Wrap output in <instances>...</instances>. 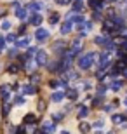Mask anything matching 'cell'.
I'll return each mask as SVG.
<instances>
[{
    "label": "cell",
    "mask_w": 127,
    "mask_h": 134,
    "mask_svg": "<svg viewBox=\"0 0 127 134\" xmlns=\"http://www.w3.org/2000/svg\"><path fill=\"white\" fill-rule=\"evenodd\" d=\"M94 59H96V54L94 52H87V54H82L78 58V68L80 70H89L94 65Z\"/></svg>",
    "instance_id": "1"
},
{
    "label": "cell",
    "mask_w": 127,
    "mask_h": 134,
    "mask_svg": "<svg viewBox=\"0 0 127 134\" xmlns=\"http://www.w3.org/2000/svg\"><path fill=\"white\" fill-rule=\"evenodd\" d=\"M80 51H82V40H80V38H75L73 44H71V51H70V54L75 58V56H77Z\"/></svg>",
    "instance_id": "2"
},
{
    "label": "cell",
    "mask_w": 127,
    "mask_h": 134,
    "mask_svg": "<svg viewBox=\"0 0 127 134\" xmlns=\"http://www.w3.org/2000/svg\"><path fill=\"white\" fill-rule=\"evenodd\" d=\"M35 38L38 40V42H45V40L49 38V31L44 30V28H38V30L35 31Z\"/></svg>",
    "instance_id": "3"
},
{
    "label": "cell",
    "mask_w": 127,
    "mask_h": 134,
    "mask_svg": "<svg viewBox=\"0 0 127 134\" xmlns=\"http://www.w3.org/2000/svg\"><path fill=\"white\" fill-rule=\"evenodd\" d=\"M35 58H37V65L38 66H44L45 63H47V54H45V51H37Z\"/></svg>",
    "instance_id": "4"
},
{
    "label": "cell",
    "mask_w": 127,
    "mask_h": 134,
    "mask_svg": "<svg viewBox=\"0 0 127 134\" xmlns=\"http://www.w3.org/2000/svg\"><path fill=\"white\" fill-rule=\"evenodd\" d=\"M28 9L31 10V12H40V10L45 9V4L44 2H31V4L28 5Z\"/></svg>",
    "instance_id": "5"
},
{
    "label": "cell",
    "mask_w": 127,
    "mask_h": 134,
    "mask_svg": "<svg viewBox=\"0 0 127 134\" xmlns=\"http://www.w3.org/2000/svg\"><path fill=\"white\" fill-rule=\"evenodd\" d=\"M89 5H91V9H94L96 12H99V10L104 7V2H103V0H89Z\"/></svg>",
    "instance_id": "6"
},
{
    "label": "cell",
    "mask_w": 127,
    "mask_h": 134,
    "mask_svg": "<svg viewBox=\"0 0 127 134\" xmlns=\"http://www.w3.org/2000/svg\"><path fill=\"white\" fill-rule=\"evenodd\" d=\"M9 91H10V87H9V85H4V87L0 89V94H2V101H5V103H7V99L10 98Z\"/></svg>",
    "instance_id": "7"
},
{
    "label": "cell",
    "mask_w": 127,
    "mask_h": 134,
    "mask_svg": "<svg viewBox=\"0 0 127 134\" xmlns=\"http://www.w3.org/2000/svg\"><path fill=\"white\" fill-rule=\"evenodd\" d=\"M16 45L21 47V49H28L30 47V38L28 37H23V38H19V42H16Z\"/></svg>",
    "instance_id": "8"
},
{
    "label": "cell",
    "mask_w": 127,
    "mask_h": 134,
    "mask_svg": "<svg viewBox=\"0 0 127 134\" xmlns=\"http://www.w3.org/2000/svg\"><path fill=\"white\" fill-rule=\"evenodd\" d=\"M42 19H44V18H42L40 14H33L31 18H30V23H31L33 26H40V23H42Z\"/></svg>",
    "instance_id": "9"
},
{
    "label": "cell",
    "mask_w": 127,
    "mask_h": 134,
    "mask_svg": "<svg viewBox=\"0 0 127 134\" xmlns=\"http://www.w3.org/2000/svg\"><path fill=\"white\" fill-rule=\"evenodd\" d=\"M35 120H37V117H35V115H31V113H28L25 119H23V124H25V125H33Z\"/></svg>",
    "instance_id": "10"
},
{
    "label": "cell",
    "mask_w": 127,
    "mask_h": 134,
    "mask_svg": "<svg viewBox=\"0 0 127 134\" xmlns=\"http://www.w3.org/2000/svg\"><path fill=\"white\" fill-rule=\"evenodd\" d=\"M94 42H96L98 45H106L108 42H110V40H108L106 37H104V35H98V37L94 38Z\"/></svg>",
    "instance_id": "11"
},
{
    "label": "cell",
    "mask_w": 127,
    "mask_h": 134,
    "mask_svg": "<svg viewBox=\"0 0 127 134\" xmlns=\"http://www.w3.org/2000/svg\"><path fill=\"white\" fill-rule=\"evenodd\" d=\"M122 80H113V82H112V84H110V89H112V91H120V89H122Z\"/></svg>",
    "instance_id": "12"
},
{
    "label": "cell",
    "mask_w": 127,
    "mask_h": 134,
    "mask_svg": "<svg viewBox=\"0 0 127 134\" xmlns=\"http://www.w3.org/2000/svg\"><path fill=\"white\" fill-rule=\"evenodd\" d=\"M63 98H64V92H61V91H59V92H54L51 99H52L54 103H59V101H63Z\"/></svg>",
    "instance_id": "13"
},
{
    "label": "cell",
    "mask_w": 127,
    "mask_h": 134,
    "mask_svg": "<svg viewBox=\"0 0 127 134\" xmlns=\"http://www.w3.org/2000/svg\"><path fill=\"white\" fill-rule=\"evenodd\" d=\"M70 31H71V23L68 21V23H64V25L61 26V35H68Z\"/></svg>",
    "instance_id": "14"
},
{
    "label": "cell",
    "mask_w": 127,
    "mask_h": 134,
    "mask_svg": "<svg viewBox=\"0 0 127 134\" xmlns=\"http://www.w3.org/2000/svg\"><path fill=\"white\" fill-rule=\"evenodd\" d=\"M42 127H44V131H47V132H54V131H56V125H54L52 122H44Z\"/></svg>",
    "instance_id": "15"
},
{
    "label": "cell",
    "mask_w": 127,
    "mask_h": 134,
    "mask_svg": "<svg viewBox=\"0 0 127 134\" xmlns=\"http://www.w3.org/2000/svg\"><path fill=\"white\" fill-rule=\"evenodd\" d=\"M78 110H80V111H78V119H85V117L89 115V108L87 106H80Z\"/></svg>",
    "instance_id": "16"
},
{
    "label": "cell",
    "mask_w": 127,
    "mask_h": 134,
    "mask_svg": "<svg viewBox=\"0 0 127 134\" xmlns=\"http://www.w3.org/2000/svg\"><path fill=\"white\" fill-rule=\"evenodd\" d=\"M78 129H80V132H82V134H87L89 131H91V125H89L87 122H82V124L78 125Z\"/></svg>",
    "instance_id": "17"
},
{
    "label": "cell",
    "mask_w": 127,
    "mask_h": 134,
    "mask_svg": "<svg viewBox=\"0 0 127 134\" xmlns=\"http://www.w3.org/2000/svg\"><path fill=\"white\" fill-rule=\"evenodd\" d=\"M112 120H113V124H124L125 122V117H122V115H113Z\"/></svg>",
    "instance_id": "18"
},
{
    "label": "cell",
    "mask_w": 127,
    "mask_h": 134,
    "mask_svg": "<svg viewBox=\"0 0 127 134\" xmlns=\"http://www.w3.org/2000/svg\"><path fill=\"white\" fill-rule=\"evenodd\" d=\"M26 10L25 9H19V7H18V10H16V18H19V19H26Z\"/></svg>",
    "instance_id": "19"
},
{
    "label": "cell",
    "mask_w": 127,
    "mask_h": 134,
    "mask_svg": "<svg viewBox=\"0 0 127 134\" xmlns=\"http://www.w3.org/2000/svg\"><path fill=\"white\" fill-rule=\"evenodd\" d=\"M84 21H85V19H84V16H73L70 23H73V25H82Z\"/></svg>",
    "instance_id": "20"
},
{
    "label": "cell",
    "mask_w": 127,
    "mask_h": 134,
    "mask_svg": "<svg viewBox=\"0 0 127 134\" xmlns=\"http://www.w3.org/2000/svg\"><path fill=\"white\" fill-rule=\"evenodd\" d=\"M66 96H68V98H70L71 101H75V99L78 98V91H75V89H70V91H68V94H66Z\"/></svg>",
    "instance_id": "21"
},
{
    "label": "cell",
    "mask_w": 127,
    "mask_h": 134,
    "mask_svg": "<svg viewBox=\"0 0 127 134\" xmlns=\"http://www.w3.org/2000/svg\"><path fill=\"white\" fill-rule=\"evenodd\" d=\"M35 92H37V87H35V85H26L25 87V94H35Z\"/></svg>",
    "instance_id": "22"
},
{
    "label": "cell",
    "mask_w": 127,
    "mask_h": 134,
    "mask_svg": "<svg viewBox=\"0 0 127 134\" xmlns=\"http://www.w3.org/2000/svg\"><path fill=\"white\" fill-rule=\"evenodd\" d=\"M82 9H84L82 2H75V4H73V10H71V12H80Z\"/></svg>",
    "instance_id": "23"
},
{
    "label": "cell",
    "mask_w": 127,
    "mask_h": 134,
    "mask_svg": "<svg viewBox=\"0 0 127 134\" xmlns=\"http://www.w3.org/2000/svg\"><path fill=\"white\" fill-rule=\"evenodd\" d=\"M37 47H28V52H26V58H31V56H35L37 54Z\"/></svg>",
    "instance_id": "24"
},
{
    "label": "cell",
    "mask_w": 127,
    "mask_h": 134,
    "mask_svg": "<svg viewBox=\"0 0 127 134\" xmlns=\"http://www.w3.org/2000/svg\"><path fill=\"white\" fill-rule=\"evenodd\" d=\"M25 68L28 70V71H33V70H35V63H33V61H26V63H25Z\"/></svg>",
    "instance_id": "25"
},
{
    "label": "cell",
    "mask_w": 127,
    "mask_h": 134,
    "mask_svg": "<svg viewBox=\"0 0 127 134\" xmlns=\"http://www.w3.org/2000/svg\"><path fill=\"white\" fill-rule=\"evenodd\" d=\"M0 28H2V31H9L10 30V23L9 21H4V23L0 25Z\"/></svg>",
    "instance_id": "26"
},
{
    "label": "cell",
    "mask_w": 127,
    "mask_h": 134,
    "mask_svg": "<svg viewBox=\"0 0 127 134\" xmlns=\"http://www.w3.org/2000/svg\"><path fill=\"white\" fill-rule=\"evenodd\" d=\"M58 21H59V14H52V16L49 18V23H51V25H56Z\"/></svg>",
    "instance_id": "27"
},
{
    "label": "cell",
    "mask_w": 127,
    "mask_h": 134,
    "mask_svg": "<svg viewBox=\"0 0 127 134\" xmlns=\"http://www.w3.org/2000/svg\"><path fill=\"white\" fill-rule=\"evenodd\" d=\"M16 134H25L26 132V129H25V125H19V127H16Z\"/></svg>",
    "instance_id": "28"
},
{
    "label": "cell",
    "mask_w": 127,
    "mask_h": 134,
    "mask_svg": "<svg viewBox=\"0 0 127 134\" xmlns=\"http://www.w3.org/2000/svg\"><path fill=\"white\" fill-rule=\"evenodd\" d=\"M104 92H106V87H104V85H99L98 87V96H103Z\"/></svg>",
    "instance_id": "29"
},
{
    "label": "cell",
    "mask_w": 127,
    "mask_h": 134,
    "mask_svg": "<svg viewBox=\"0 0 127 134\" xmlns=\"http://www.w3.org/2000/svg\"><path fill=\"white\" fill-rule=\"evenodd\" d=\"M103 125H104V122H103V120H98V122H94V127H96V129H103Z\"/></svg>",
    "instance_id": "30"
},
{
    "label": "cell",
    "mask_w": 127,
    "mask_h": 134,
    "mask_svg": "<svg viewBox=\"0 0 127 134\" xmlns=\"http://www.w3.org/2000/svg\"><path fill=\"white\" fill-rule=\"evenodd\" d=\"M5 40H7V42H16V35H14V33H9Z\"/></svg>",
    "instance_id": "31"
},
{
    "label": "cell",
    "mask_w": 127,
    "mask_h": 134,
    "mask_svg": "<svg viewBox=\"0 0 127 134\" xmlns=\"http://www.w3.org/2000/svg\"><path fill=\"white\" fill-rule=\"evenodd\" d=\"M120 45H122V49H120V51H122L124 54H125V52H127V40H124V42H122Z\"/></svg>",
    "instance_id": "32"
},
{
    "label": "cell",
    "mask_w": 127,
    "mask_h": 134,
    "mask_svg": "<svg viewBox=\"0 0 127 134\" xmlns=\"http://www.w3.org/2000/svg\"><path fill=\"white\" fill-rule=\"evenodd\" d=\"M9 110H10V106H9L7 103H5V104H4V110H2V113H4V115H7V113H9Z\"/></svg>",
    "instance_id": "33"
},
{
    "label": "cell",
    "mask_w": 127,
    "mask_h": 134,
    "mask_svg": "<svg viewBox=\"0 0 127 134\" xmlns=\"http://www.w3.org/2000/svg\"><path fill=\"white\" fill-rule=\"evenodd\" d=\"M18 70H19V66H16V65H10L9 71H10V73H16V71H18Z\"/></svg>",
    "instance_id": "34"
},
{
    "label": "cell",
    "mask_w": 127,
    "mask_h": 134,
    "mask_svg": "<svg viewBox=\"0 0 127 134\" xmlns=\"http://www.w3.org/2000/svg\"><path fill=\"white\" fill-rule=\"evenodd\" d=\"M56 2H58L59 5H68L70 4V0H56Z\"/></svg>",
    "instance_id": "35"
},
{
    "label": "cell",
    "mask_w": 127,
    "mask_h": 134,
    "mask_svg": "<svg viewBox=\"0 0 127 134\" xmlns=\"http://www.w3.org/2000/svg\"><path fill=\"white\" fill-rule=\"evenodd\" d=\"M14 103H16V104H23V103H25V99H23V98H16Z\"/></svg>",
    "instance_id": "36"
},
{
    "label": "cell",
    "mask_w": 127,
    "mask_h": 134,
    "mask_svg": "<svg viewBox=\"0 0 127 134\" xmlns=\"http://www.w3.org/2000/svg\"><path fill=\"white\" fill-rule=\"evenodd\" d=\"M25 31H26V26H21L19 30H18V33H19V35H23V33H25Z\"/></svg>",
    "instance_id": "37"
},
{
    "label": "cell",
    "mask_w": 127,
    "mask_h": 134,
    "mask_svg": "<svg viewBox=\"0 0 127 134\" xmlns=\"http://www.w3.org/2000/svg\"><path fill=\"white\" fill-rule=\"evenodd\" d=\"M37 82H38V77L33 75V77H31V84H37Z\"/></svg>",
    "instance_id": "38"
},
{
    "label": "cell",
    "mask_w": 127,
    "mask_h": 134,
    "mask_svg": "<svg viewBox=\"0 0 127 134\" xmlns=\"http://www.w3.org/2000/svg\"><path fill=\"white\" fill-rule=\"evenodd\" d=\"M4 45H5V38H4V37H0V49H2Z\"/></svg>",
    "instance_id": "39"
},
{
    "label": "cell",
    "mask_w": 127,
    "mask_h": 134,
    "mask_svg": "<svg viewBox=\"0 0 127 134\" xmlns=\"http://www.w3.org/2000/svg\"><path fill=\"white\" fill-rule=\"evenodd\" d=\"M61 119H63V115H61V113H56V115H54V120H61Z\"/></svg>",
    "instance_id": "40"
},
{
    "label": "cell",
    "mask_w": 127,
    "mask_h": 134,
    "mask_svg": "<svg viewBox=\"0 0 127 134\" xmlns=\"http://www.w3.org/2000/svg\"><path fill=\"white\" fill-rule=\"evenodd\" d=\"M9 56H10V58H14V56H16V49H10V52H9Z\"/></svg>",
    "instance_id": "41"
},
{
    "label": "cell",
    "mask_w": 127,
    "mask_h": 134,
    "mask_svg": "<svg viewBox=\"0 0 127 134\" xmlns=\"http://www.w3.org/2000/svg\"><path fill=\"white\" fill-rule=\"evenodd\" d=\"M84 89L89 91V89H91V84H87V82H85V84H84Z\"/></svg>",
    "instance_id": "42"
},
{
    "label": "cell",
    "mask_w": 127,
    "mask_h": 134,
    "mask_svg": "<svg viewBox=\"0 0 127 134\" xmlns=\"http://www.w3.org/2000/svg\"><path fill=\"white\" fill-rule=\"evenodd\" d=\"M2 16H5V10H2V9H0V18H2Z\"/></svg>",
    "instance_id": "43"
},
{
    "label": "cell",
    "mask_w": 127,
    "mask_h": 134,
    "mask_svg": "<svg viewBox=\"0 0 127 134\" xmlns=\"http://www.w3.org/2000/svg\"><path fill=\"white\" fill-rule=\"evenodd\" d=\"M61 134H70V132H68V131H63V132H61Z\"/></svg>",
    "instance_id": "44"
},
{
    "label": "cell",
    "mask_w": 127,
    "mask_h": 134,
    "mask_svg": "<svg viewBox=\"0 0 127 134\" xmlns=\"http://www.w3.org/2000/svg\"><path fill=\"white\" fill-rule=\"evenodd\" d=\"M35 134H44V132H40V131H37V132H35Z\"/></svg>",
    "instance_id": "45"
},
{
    "label": "cell",
    "mask_w": 127,
    "mask_h": 134,
    "mask_svg": "<svg viewBox=\"0 0 127 134\" xmlns=\"http://www.w3.org/2000/svg\"><path fill=\"white\" fill-rule=\"evenodd\" d=\"M124 103H125V106H127V98H125V99H124Z\"/></svg>",
    "instance_id": "46"
},
{
    "label": "cell",
    "mask_w": 127,
    "mask_h": 134,
    "mask_svg": "<svg viewBox=\"0 0 127 134\" xmlns=\"http://www.w3.org/2000/svg\"><path fill=\"white\" fill-rule=\"evenodd\" d=\"M75 2H82V0H75Z\"/></svg>",
    "instance_id": "47"
}]
</instances>
